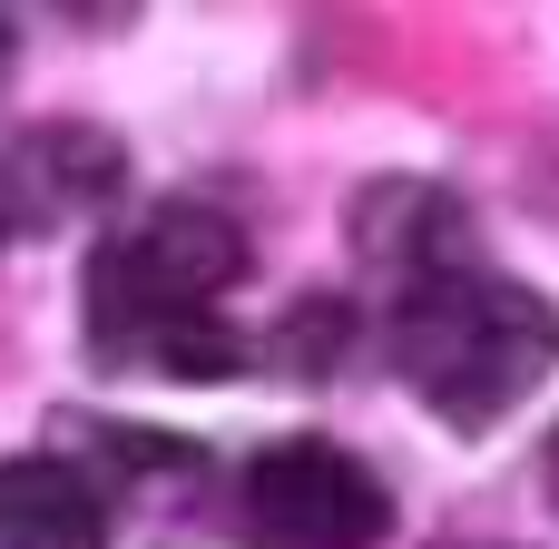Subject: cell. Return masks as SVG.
Here are the masks:
<instances>
[{"instance_id": "8992f818", "label": "cell", "mask_w": 559, "mask_h": 549, "mask_svg": "<svg viewBox=\"0 0 559 549\" xmlns=\"http://www.w3.org/2000/svg\"><path fill=\"white\" fill-rule=\"evenodd\" d=\"M540 481H550V501H559V432H550V462H540Z\"/></svg>"}, {"instance_id": "5b68a950", "label": "cell", "mask_w": 559, "mask_h": 549, "mask_svg": "<svg viewBox=\"0 0 559 549\" xmlns=\"http://www.w3.org/2000/svg\"><path fill=\"white\" fill-rule=\"evenodd\" d=\"M0 549H108V501L79 462H0Z\"/></svg>"}, {"instance_id": "277c9868", "label": "cell", "mask_w": 559, "mask_h": 549, "mask_svg": "<svg viewBox=\"0 0 559 549\" xmlns=\"http://www.w3.org/2000/svg\"><path fill=\"white\" fill-rule=\"evenodd\" d=\"M128 187V147L98 138V128H29L0 147V216L10 236L20 226H69L88 206H108Z\"/></svg>"}, {"instance_id": "52a82bcc", "label": "cell", "mask_w": 559, "mask_h": 549, "mask_svg": "<svg viewBox=\"0 0 559 549\" xmlns=\"http://www.w3.org/2000/svg\"><path fill=\"white\" fill-rule=\"evenodd\" d=\"M0 79H10V20H0Z\"/></svg>"}, {"instance_id": "7a4b0ae2", "label": "cell", "mask_w": 559, "mask_h": 549, "mask_svg": "<svg viewBox=\"0 0 559 549\" xmlns=\"http://www.w3.org/2000/svg\"><path fill=\"white\" fill-rule=\"evenodd\" d=\"M550 363H559V314L531 285L491 275L481 255L403 285V305H393V373L452 432H491L501 413H521L550 383Z\"/></svg>"}, {"instance_id": "ba28073f", "label": "cell", "mask_w": 559, "mask_h": 549, "mask_svg": "<svg viewBox=\"0 0 559 549\" xmlns=\"http://www.w3.org/2000/svg\"><path fill=\"white\" fill-rule=\"evenodd\" d=\"M0 236H10V216H0Z\"/></svg>"}, {"instance_id": "6da1fadb", "label": "cell", "mask_w": 559, "mask_h": 549, "mask_svg": "<svg viewBox=\"0 0 559 549\" xmlns=\"http://www.w3.org/2000/svg\"><path fill=\"white\" fill-rule=\"evenodd\" d=\"M246 285V236L206 196H167L88 255V344L98 363H157L177 383L236 373L246 344L216 324V295Z\"/></svg>"}, {"instance_id": "3957f363", "label": "cell", "mask_w": 559, "mask_h": 549, "mask_svg": "<svg viewBox=\"0 0 559 549\" xmlns=\"http://www.w3.org/2000/svg\"><path fill=\"white\" fill-rule=\"evenodd\" d=\"M236 521L255 549H383L393 501L344 442H265L236 481Z\"/></svg>"}]
</instances>
